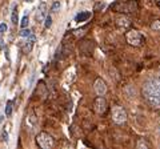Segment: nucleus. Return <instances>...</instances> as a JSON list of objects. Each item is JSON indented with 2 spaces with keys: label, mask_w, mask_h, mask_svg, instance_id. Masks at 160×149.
I'll list each match as a JSON object with an SVG mask.
<instances>
[{
  "label": "nucleus",
  "mask_w": 160,
  "mask_h": 149,
  "mask_svg": "<svg viewBox=\"0 0 160 149\" xmlns=\"http://www.w3.org/2000/svg\"><path fill=\"white\" fill-rule=\"evenodd\" d=\"M143 96L153 108H160V76H151L143 84Z\"/></svg>",
  "instance_id": "f257e3e1"
},
{
  "label": "nucleus",
  "mask_w": 160,
  "mask_h": 149,
  "mask_svg": "<svg viewBox=\"0 0 160 149\" xmlns=\"http://www.w3.org/2000/svg\"><path fill=\"white\" fill-rule=\"evenodd\" d=\"M36 141H38V145L43 149H50L53 147V138L46 132L39 133L36 137Z\"/></svg>",
  "instance_id": "f03ea898"
},
{
  "label": "nucleus",
  "mask_w": 160,
  "mask_h": 149,
  "mask_svg": "<svg viewBox=\"0 0 160 149\" xmlns=\"http://www.w3.org/2000/svg\"><path fill=\"white\" fill-rule=\"evenodd\" d=\"M111 116H112L113 123H116V124H123L127 120V113L122 107H113L112 112H111Z\"/></svg>",
  "instance_id": "7ed1b4c3"
},
{
  "label": "nucleus",
  "mask_w": 160,
  "mask_h": 149,
  "mask_svg": "<svg viewBox=\"0 0 160 149\" xmlns=\"http://www.w3.org/2000/svg\"><path fill=\"white\" fill-rule=\"evenodd\" d=\"M127 42L133 47H139L141 42H143V36H141L139 31H135V29L130 31V32L127 33Z\"/></svg>",
  "instance_id": "20e7f679"
},
{
  "label": "nucleus",
  "mask_w": 160,
  "mask_h": 149,
  "mask_svg": "<svg viewBox=\"0 0 160 149\" xmlns=\"http://www.w3.org/2000/svg\"><path fill=\"white\" fill-rule=\"evenodd\" d=\"M48 7H47V4L42 2V3H39V6H38V10H36V13H35V19H36L38 23H43L44 19L47 17L48 15Z\"/></svg>",
  "instance_id": "39448f33"
},
{
  "label": "nucleus",
  "mask_w": 160,
  "mask_h": 149,
  "mask_svg": "<svg viewBox=\"0 0 160 149\" xmlns=\"http://www.w3.org/2000/svg\"><path fill=\"white\" fill-rule=\"evenodd\" d=\"M93 108H95V112L96 113H104L105 109H107V100L103 97V96H99L95 100V104H93Z\"/></svg>",
  "instance_id": "423d86ee"
},
{
  "label": "nucleus",
  "mask_w": 160,
  "mask_h": 149,
  "mask_svg": "<svg viewBox=\"0 0 160 149\" xmlns=\"http://www.w3.org/2000/svg\"><path fill=\"white\" fill-rule=\"evenodd\" d=\"M93 88H95V92L99 94V96H104L107 92V85L103 79H97L95 81V84H93Z\"/></svg>",
  "instance_id": "0eeeda50"
},
{
  "label": "nucleus",
  "mask_w": 160,
  "mask_h": 149,
  "mask_svg": "<svg viewBox=\"0 0 160 149\" xmlns=\"http://www.w3.org/2000/svg\"><path fill=\"white\" fill-rule=\"evenodd\" d=\"M115 21H116V25L119 27L120 29H127L128 27L131 25V20L128 19L127 16H124V15L118 16L116 19H115Z\"/></svg>",
  "instance_id": "6e6552de"
},
{
  "label": "nucleus",
  "mask_w": 160,
  "mask_h": 149,
  "mask_svg": "<svg viewBox=\"0 0 160 149\" xmlns=\"http://www.w3.org/2000/svg\"><path fill=\"white\" fill-rule=\"evenodd\" d=\"M35 42H36V37H35L33 35H31L29 37H27V43H25V47H24V51L28 53L32 51V48L35 46Z\"/></svg>",
  "instance_id": "1a4fd4ad"
},
{
  "label": "nucleus",
  "mask_w": 160,
  "mask_h": 149,
  "mask_svg": "<svg viewBox=\"0 0 160 149\" xmlns=\"http://www.w3.org/2000/svg\"><path fill=\"white\" fill-rule=\"evenodd\" d=\"M90 17H91V12L90 11H83L76 16V19L75 20H76L78 23H83V21H87Z\"/></svg>",
  "instance_id": "9d476101"
},
{
  "label": "nucleus",
  "mask_w": 160,
  "mask_h": 149,
  "mask_svg": "<svg viewBox=\"0 0 160 149\" xmlns=\"http://www.w3.org/2000/svg\"><path fill=\"white\" fill-rule=\"evenodd\" d=\"M17 16H19V11H17V6H12V11H11V21L12 24H17V21H19V19H17Z\"/></svg>",
  "instance_id": "9b49d317"
},
{
  "label": "nucleus",
  "mask_w": 160,
  "mask_h": 149,
  "mask_svg": "<svg viewBox=\"0 0 160 149\" xmlns=\"http://www.w3.org/2000/svg\"><path fill=\"white\" fill-rule=\"evenodd\" d=\"M27 124L29 125V129H33L38 124V117L35 115H31L29 117H27Z\"/></svg>",
  "instance_id": "f8f14e48"
},
{
  "label": "nucleus",
  "mask_w": 160,
  "mask_h": 149,
  "mask_svg": "<svg viewBox=\"0 0 160 149\" xmlns=\"http://www.w3.org/2000/svg\"><path fill=\"white\" fill-rule=\"evenodd\" d=\"M75 79V69L71 68L65 72V83H72Z\"/></svg>",
  "instance_id": "ddd939ff"
},
{
  "label": "nucleus",
  "mask_w": 160,
  "mask_h": 149,
  "mask_svg": "<svg viewBox=\"0 0 160 149\" xmlns=\"http://www.w3.org/2000/svg\"><path fill=\"white\" fill-rule=\"evenodd\" d=\"M12 105H13V103H12L11 100H8L7 104H6V111H4V113H6L7 117H10V116L12 115V109H13Z\"/></svg>",
  "instance_id": "4468645a"
},
{
  "label": "nucleus",
  "mask_w": 160,
  "mask_h": 149,
  "mask_svg": "<svg viewBox=\"0 0 160 149\" xmlns=\"http://www.w3.org/2000/svg\"><path fill=\"white\" fill-rule=\"evenodd\" d=\"M137 149H140V148H144V149H147V148H148L149 145H148V144H147V141H145V140L144 138H140L139 140V141H137Z\"/></svg>",
  "instance_id": "2eb2a0df"
},
{
  "label": "nucleus",
  "mask_w": 160,
  "mask_h": 149,
  "mask_svg": "<svg viewBox=\"0 0 160 149\" xmlns=\"http://www.w3.org/2000/svg\"><path fill=\"white\" fill-rule=\"evenodd\" d=\"M31 35H32V32L28 29V27H27V28H23V29H21V32H20L21 37H29Z\"/></svg>",
  "instance_id": "dca6fc26"
},
{
  "label": "nucleus",
  "mask_w": 160,
  "mask_h": 149,
  "mask_svg": "<svg viewBox=\"0 0 160 149\" xmlns=\"http://www.w3.org/2000/svg\"><path fill=\"white\" fill-rule=\"evenodd\" d=\"M28 24H29L28 16H24L23 19H21V21H20V27H21V28H27V27H28Z\"/></svg>",
  "instance_id": "f3484780"
},
{
  "label": "nucleus",
  "mask_w": 160,
  "mask_h": 149,
  "mask_svg": "<svg viewBox=\"0 0 160 149\" xmlns=\"http://www.w3.org/2000/svg\"><path fill=\"white\" fill-rule=\"evenodd\" d=\"M51 24H52V17L47 15V17L44 19V27H46V28H50Z\"/></svg>",
  "instance_id": "a211bd4d"
},
{
  "label": "nucleus",
  "mask_w": 160,
  "mask_h": 149,
  "mask_svg": "<svg viewBox=\"0 0 160 149\" xmlns=\"http://www.w3.org/2000/svg\"><path fill=\"white\" fill-rule=\"evenodd\" d=\"M151 28L153 31H160V20H155L152 24H151Z\"/></svg>",
  "instance_id": "6ab92c4d"
},
{
  "label": "nucleus",
  "mask_w": 160,
  "mask_h": 149,
  "mask_svg": "<svg viewBox=\"0 0 160 149\" xmlns=\"http://www.w3.org/2000/svg\"><path fill=\"white\" fill-rule=\"evenodd\" d=\"M60 2H55L53 3V6H52V8H51V11L52 12H57V10H60Z\"/></svg>",
  "instance_id": "aec40b11"
},
{
  "label": "nucleus",
  "mask_w": 160,
  "mask_h": 149,
  "mask_svg": "<svg viewBox=\"0 0 160 149\" xmlns=\"http://www.w3.org/2000/svg\"><path fill=\"white\" fill-rule=\"evenodd\" d=\"M7 29H8V27H7L6 23H2V24H0V35H4V33L7 32Z\"/></svg>",
  "instance_id": "412c9836"
},
{
  "label": "nucleus",
  "mask_w": 160,
  "mask_h": 149,
  "mask_svg": "<svg viewBox=\"0 0 160 149\" xmlns=\"http://www.w3.org/2000/svg\"><path fill=\"white\" fill-rule=\"evenodd\" d=\"M105 8V3H97L95 4V11H101Z\"/></svg>",
  "instance_id": "4be33fe9"
},
{
  "label": "nucleus",
  "mask_w": 160,
  "mask_h": 149,
  "mask_svg": "<svg viewBox=\"0 0 160 149\" xmlns=\"http://www.w3.org/2000/svg\"><path fill=\"white\" fill-rule=\"evenodd\" d=\"M2 140L3 141H8V132H6V130H3V133H2Z\"/></svg>",
  "instance_id": "5701e85b"
},
{
  "label": "nucleus",
  "mask_w": 160,
  "mask_h": 149,
  "mask_svg": "<svg viewBox=\"0 0 160 149\" xmlns=\"http://www.w3.org/2000/svg\"><path fill=\"white\" fill-rule=\"evenodd\" d=\"M27 2H29V3H31V2H33V0H27Z\"/></svg>",
  "instance_id": "b1692460"
}]
</instances>
